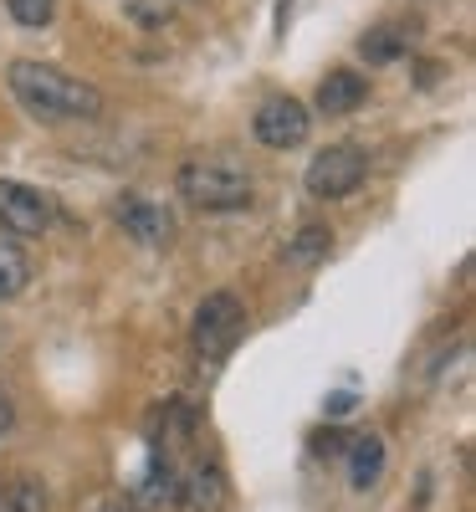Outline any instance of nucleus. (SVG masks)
Returning <instances> with one entry per match:
<instances>
[{
	"label": "nucleus",
	"instance_id": "1",
	"mask_svg": "<svg viewBox=\"0 0 476 512\" xmlns=\"http://www.w3.org/2000/svg\"><path fill=\"white\" fill-rule=\"evenodd\" d=\"M16 103L41 118V123H67V118H98L103 113V93L82 77H67L62 67L47 62H11L6 72Z\"/></svg>",
	"mask_w": 476,
	"mask_h": 512
},
{
	"label": "nucleus",
	"instance_id": "2",
	"mask_svg": "<svg viewBox=\"0 0 476 512\" xmlns=\"http://www.w3.org/2000/svg\"><path fill=\"white\" fill-rule=\"evenodd\" d=\"M180 200H190L205 216H226V210H246L251 205V175L246 164H236L231 154H195L180 164L175 175Z\"/></svg>",
	"mask_w": 476,
	"mask_h": 512
},
{
	"label": "nucleus",
	"instance_id": "3",
	"mask_svg": "<svg viewBox=\"0 0 476 512\" xmlns=\"http://www.w3.org/2000/svg\"><path fill=\"white\" fill-rule=\"evenodd\" d=\"M241 328H246V308L236 292H205L200 308L190 318V344L200 364H221L236 344H241Z\"/></svg>",
	"mask_w": 476,
	"mask_h": 512
},
{
	"label": "nucleus",
	"instance_id": "4",
	"mask_svg": "<svg viewBox=\"0 0 476 512\" xmlns=\"http://www.w3.org/2000/svg\"><path fill=\"white\" fill-rule=\"evenodd\" d=\"M369 175V154L359 144H328L308 159V175H302V185H308L313 200H343L354 195Z\"/></svg>",
	"mask_w": 476,
	"mask_h": 512
},
{
	"label": "nucleus",
	"instance_id": "5",
	"mask_svg": "<svg viewBox=\"0 0 476 512\" xmlns=\"http://www.w3.org/2000/svg\"><path fill=\"white\" fill-rule=\"evenodd\" d=\"M52 195L36 190V185H21V180H0V231L11 236H41L52 226Z\"/></svg>",
	"mask_w": 476,
	"mask_h": 512
},
{
	"label": "nucleus",
	"instance_id": "6",
	"mask_svg": "<svg viewBox=\"0 0 476 512\" xmlns=\"http://www.w3.org/2000/svg\"><path fill=\"white\" fill-rule=\"evenodd\" d=\"M308 128H313L308 103H297V98H267L251 118V134L267 149H297L302 139H308Z\"/></svg>",
	"mask_w": 476,
	"mask_h": 512
},
{
	"label": "nucleus",
	"instance_id": "7",
	"mask_svg": "<svg viewBox=\"0 0 476 512\" xmlns=\"http://www.w3.org/2000/svg\"><path fill=\"white\" fill-rule=\"evenodd\" d=\"M113 221L139 246H169L175 241V216H169L159 200H149V195H118L113 200Z\"/></svg>",
	"mask_w": 476,
	"mask_h": 512
},
{
	"label": "nucleus",
	"instance_id": "8",
	"mask_svg": "<svg viewBox=\"0 0 476 512\" xmlns=\"http://www.w3.org/2000/svg\"><path fill=\"white\" fill-rule=\"evenodd\" d=\"M180 502L190 512H215L226 502V477H221V466L215 461H195L180 472Z\"/></svg>",
	"mask_w": 476,
	"mask_h": 512
},
{
	"label": "nucleus",
	"instance_id": "9",
	"mask_svg": "<svg viewBox=\"0 0 476 512\" xmlns=\"http://www.w3.org/2000/svg\"><path fill=\"white\" fill-rule=\"evenodd\" d=\"M364 98H369V77H359V72H349V67H333V72L318 82V113H328V118L354 113Z\"/></svg>",
	"mask_w": 476,
	"mask_h": 512
},
{
	"label": "nucleus",
	"instance_id": "10",
	"mask_svg": "<svg viewBox=\"0 0 476 512\" xmlns=\"http://www.w3.org/2000/svg\"><path fill=\"white\" fill-rule=\"evenodd\" d=\"M139 502L144 507H175L180 502V466L169 451H149L144 482H139Z\"/></svg>",
	"mask_w": 476,
	"mask_h": 512
},
{
	"label": "nucleus",
	"instance_id": "11",
	"mask_svg": "<svg viewBox=\"0 0 476 512\" xmlns=\"http://www.w3.org/2000/svg\"><path fill=\"white\" fill-rule=\"evenodd\" d=\"M26 287H31V256L11 231H0V303H16Z\"/></svg>",
	"mask_w": 476,
	"mask_h": 512
},
{
	"label": "nucleus",
	"instance_id": "12",
	"mask_svg": "<svg viewBox=\"0 0 476 512\" xmlns=\"http://www.w3.org/2000/svg\"><path fill=\"white\" fill-rule=\"evenodd\" d=\"M379 477H384V441L379 436H359L349 446V487L354 492H369Z\"/></svg>",
	"mask_w": 476,
	"mask_h": 512
},
{
	"label": "nucleus",
	"instance_id": "13",
	"mask_svg": "<svg viewBox=\"0 0 476 512\" xmlns=\"http://www.w3.org/2000/svg\"><path fill=\"white\" fill-rule=\"evenodd\" d=\"M0 512H52V492L36 477H11L0 482Z\"/></svg>",
	"mask_w": 476,
	"mask_h": 512
},
{
	"label": "nucleus",
	"instance_id": "14",
	"mask_svg": "<svg viewBox=\"0 0 476 512\" xmlns=\"http://www.w3.org/2000/svg\"><path fill=\"white\" fill-rule=\"evenodd\" d=\"M328 241H333V231L328 226H318V221H308L287 246H282V262L287 267H313V262H323L328 256Z\"/></svg>",
	"mask_w": 476,
	"mask_h": 512
},
{
	"label": "nucleus",
	"instance_id": "15",
	"mask_svg": "<svg viewBox=\"0 0 476 512\" xmlns=\"http://www.w3.org/2000/svg\"><path fill=\"white\" fill-rule=\"evenodd\" d=\"M405 47H410V41H405L395 26H374V31L359 41V57H364V62H374V67H384V62H400V57H405Z\"/></svg>",
	"mask_w": 476,
	"mask_h": 512
},
{
	"label": "nucleus",
	"instance_id": "16",
	"mask_svg": "<svg viewBox=\"0 0 476 512\" xmlns=\"http://www.w3.org/2000/svg\"><path fill=\"white\" fill-rule=\"evenodd\" d=\"M6 11L21 21V26H47L57 16V0H6Z\"/></svg>",
	"mask_w": 476,
	"mask_h": 512
},
{
	"label": "nucleus",
	"instance_id": "17",
	"mask_svg": "<svg viewBox=\"0 0 476 512\" xmlns=\"http://www.w3.org/2000/svg\"><path fill=\"white\" fill-rule=\"evenodd\" d=\"M11 425H16V405H11V395H0V441L11 436Z\"/></svg>",
	"mask_w": 476,
	"mask_h": 512
},
{
	"label": "nucleus",
	"instance_id": "18",
	"mask_svg": "<svg viewBox=\"0 0 476 512\" xmlns=\"http://www.w3.org/2000/svg\"><path fill=\"white\" fill-rule=\"evenodd\" d=\"M323 410H328L333 420H343V415L354 410V395H328V405H323Z\"/></svg>",
	"mask_w": 476,
	"mask_h": 512
},
{
	"label": "nucleus",
	"instance_id": "19",
	"mask_svg": "<svg viewBox=\"0 0 476 512\" xmlns=\"http://www.w3.org/2000/svg\"><path fill=\"white\" fill-rule=\"evenodd\" d=\"M313 451H343V446H338V436L328 431V436H313Z\"/></svg>",
	"mask_w": 476,
	"mask_h": 512
},
{
	"label": "nucleus",
	"instance_id": "20",
	"mask_svg": "<svg viewBox=\"0 0 476 512\" xmlns=\"http://www.w3.org/2000/svg\"><path fill=\"white\" fill-rule=\"evenodd\" d=\"M98 512H139V502H123V497H118V502H103Z\"/></svg>",
	"mask_w": 476,
	"mask_h": 512
}]
</instances>
